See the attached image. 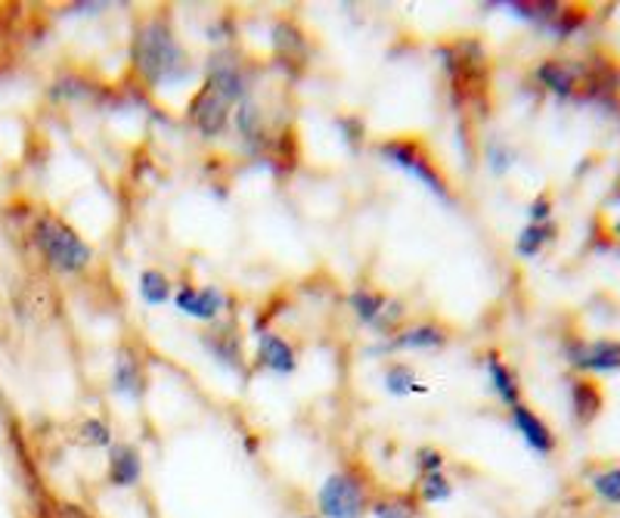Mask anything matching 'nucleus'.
Segmentation results:
<instances>
[{
  "mask_svg": "<svg viewBox=\"0 0 620 518\" xmlns=\"http://www.w3.org/2000/svg\"><path fill=\"white\" fill-rule=\"evenodd\" d=\"M131 60H134V72L149 87H181L193 72L183 44L178 41L171 22L161 13L137 25L134 44H131Z\"/></svg>",
  "mask_w": 620,
  "mask_h": 518,
  "instance_id": "nucleus-1",
  "label": "nucleus"
},
{
  "mask_svg": "<svg viewBox=\"0 0 620 518\" xmlns=\"http://www.w3.org/2000/svg\"><path fill=\"white\" fill-rule=\"evenodd\" d=\"M32 243L40 251V258L60 273H81L94 261V249L81 239V233H75V227H69L62 218L50 211L35 218Z\"/></svg>",
  "mask_w": 620,
  "mask_h": 518,
  "instance_id": "nucleus-2",
  "label": "nucleus"
},
{
  "mask_svg": "<svg viewBox=\"0 0 620 518\" xmlns=\"http://www.w3.org/2000/svg\"><path fill=\"white\" fill-rule=\"evenodd\" d=\"M379 156L385 162L398 165L401 171H406L410 177H416L422 187L431 189L438 196L440 202L453 206V193L447 187V177L440 174V168L435 165V159L425 152V146L413 137H394V140H381Z\"/></svg>",
  "mask_w": 620,
  "mask_h": 518,
  "instance_id": "nucleus-3",
  "label": "nucleus"
},
{
  "mask_svg": "<svg viewBox=\"0 0 620 518\" xmlns=\"http://www.w3.org/2000/svg\"><path fill=\"white\" fill-rule=\"evenodd\" d=\"M369 484L354 469L332 472L317 491L320 518H363L369 513Z\"/></svg>",
  "mask_w": 620,
  "mask_h": 518,
  "instance_id": "nucleus-4",
  "label": "nucleus"
},
{
  "mask_svg": "<svg viewBox=\"0 0 620 518\" xmlns=\"http://www.w3.org/2000/svg\"><path fill=\"white\" fill-rule=\"evenodd\" d=\"M440 63L447 69L450 82H453V94H457V97L462 94V103H469L475 94L484 90V82H487V57H484L478 41H457L440 47Z\"/></svg>",
  "mask_w": 620,
  "mask_h": 518,
  "instance_id": "nucleus-5",
  "label": "nucleus"
},
{
  "mask_svg": "<svg viewBox=\"0 0 620 518\" xmlns=\"http://www.w3.org/2000/svg\"><path fill=\"white\" fill-rule=\"evenodd\" d=\"M568 363L586 375H608L620 370V342L618 338H574L564 345Z\"/></svg>",
  "mask_w": 620,
  "mask_h": 518,
  "instance_id": "nucleus-6",
  "label": "nucleus"
},
{
  "mask_svg": "<svg viewBox=\"0 0 620 518\" xmlns=\"http://www.w3.org/2000/svg\"><path fill=\"white\" fill-rule=\"evenodd\" d=\"M230 100L220 94V90H215L211 84L205 82L196 90V97L190 100V122H193V127L199 131L202 137H220L223 131H227V125H230Z\"/></svg>",
  "mask_w": 620,
  "mask_h": 518,
  "instance_id": "nucleus-7",
  "label": "nucleus"
},
{
  "mask_svg": "<svg viewBox=\"0 0 620 518\" xmlns=\"http://www.w3.org/2000/svg\"><path fill=\"white\" fill-rule=\"evenodd\" d=\"M174 305L178 311L193 317V320H202V323H211L218 320L220 313L227 311V295L218 286H193V283H183L178 295H174Z\"/></svg>",
  "mask_w": 620,
  "mask_h": 518,
  "instance_id": "nucleus-8",
  "label": "nucleus"
},
{
  "mask_svg": "<svg viewBox=\"0 0 620 518\" xmlns=\"http://www.w3.org/2000/svg\"><path fill=\"white\" fill-rule=\"evenodd\" d=\"M509 416H512V425H515V432L521 435V441H524L534 454L537 456L556 454L559 437H556V432L549 429V422H546L540 414H534L527 404H519V407L509 410Z\"/></svg>",
  "mask_w": 620,
  "mask_h": 518,
  "instance_id": "nucleus-9",
  "label": "nucleus"
},
{
  "mask_svg": "<svg viewBox=\"0 0 620 518\" xmlns=\"http://www.w3.org/2000/svg\"><path fill=\"white\" fill-rule=\"evenodd\" d=\"M143 478V454L134 444H112L109 456H106V481L119 491L137 488Z\"/></svg>",
  "mask_w": 620,
  "mask_h": 518,
  "instance_id": "nucleus-10",
  "label": "nucleus"
},
{
  "mask_svg": "<svg viewBox=\"0 0 620 518\" xmlns=\"http://www.w3.org/2000/svg\"><path fill=\"white\" fill-rule=\"evenodd\" d=\"M260 370L273 375H292L299 370V357H295V348L277 335V332H260L258 338V354H255Z\"/></svg>",
  "mask_w": 620,
  "mask_h": 518,
  "instance_id": "nucleus-11",
  "label": "nucleus"
},
{
  "mask_svg": "<svg viewBox=\"0 0 620 518\" xmlns=\"http://www.w3.org/2000/svg\"><path fill=\"white\" fill-rule=\"evenodd\" d=\"M143 388H146V375H143L141 357L131 351V345H121L116 370H112V392L127 400H141Z\"/></svg>",
  "mask_w": 620,
  "mask_h": 518,
  "instance_id": "nucleus-12",
  "label": "nucleus"
},
{
  "mask_svg": "<svg viewBox=\"0 0 620 518\" xmlns=\"http://www.w3.org/2000/svg\"><path fill=\"white\" fill-rule=\"evenodd\" d=\"M601 404H605V397H601V388L593 379L581 375L571 382V414H574L578 425L596 422V416L601 414Z\"/></svg>",
  "mask_w": 620,
  "mask_h": 518,
  "instance_id": "nucleus-13",
  "label": "nucleus"
},
{
  "mask_svg": "<svg viewBox=\"0 0 620 518\" xmlns=\"http://www.w3.org/2000/svg\"><path fill=\"white\" fill-rule=\"evenodd\" d=\"M202 345H205L208 354H211L218 363H223V367H230V370H240L242 367V342L233 326H215V330H208L202 335Z\"/></svg>",
  "mask_w": 620,
  "mask_h": 518,
  "instance_id": "nucleus-14",
  "label": "nucleus"
},
{
  "mask_svg": "<svg viewBox=\"0 0 620 518\" xmlns=\"http://www.w3.org/2000/svg\"><path fill=\"white\" fill-rule=\"evenodd\" d=\"M484 367H487V379H490V388L497 392L502 404L512 410V407H519L521 404V385H519V375L512 373V367H506L502 363V357L497 351L487 354V360H484Z\"/></svg>",
  "mask_w": 620,
  "mask_h": 518,
  "instance_id": "nucleus-15",
  "label": "nucleus"
},
{
  "mask_svg": "<svg viewBox=\"0 0 620 518\" xmlns=\"http://www.w3.org/2000/svg\"><path fill=\"white\" fill-rule=\"evenodd\" d=\"M537 82L546 87V90H552L556 97L561 100H568V97H574V90H578V69L568 63H561V60H546V63L537 65Z\"/></svg>",
  "mask_w": 620,
  "mask_h": 518,
  "instance_id": "nucleus-16",
  "label": "nucleus"
},
{
  "mask_svg": "<svg viewBox=\"0 0 620 518\" xmlns=\"http://www.w3.org/2000/svg\"><path fill=\"white\" fill-rule=\"evenodd\" d=\"M450 338V332L438 326V323H416V326H406L394 338H391V348H425V351H435L443 348Z\"/></svg>",
  "mask_w": 620,
  "mask_h": 518,
  "instance_id": "nucleus-17",
  "label": "nucleus"
},
{
  "mask_svg": "<svg viewBox=\"0 0 620 518\" xmlns=\"http://www.w3.org/2000/svg\"><path fill=\"white\" fill-rule=\"evenodd\" d=\"M348 305L363 326H379L381 313L388 311V295H381L379 289H369V286H357L351 292Z\"/></svg>",
  "mask_w": 620,
  "mask_h": 518,
  "instance_id": "nucleus-18",
  "label": "nucleus"
},
{
  "mask_svg": "<svg viewBox=\"0 0 620 518\" xmlns=\"http://www.w3.org/2000/svg\"><path fill=\"white\" fill-rule=\"evenodd\" d=\"M416 513H420V499L413 494H391V497L369 503L373 518H416Z\"/></svg>",
  "mask_w": 620,
  "mask_h": 518,
  "instance_id": "nucleus-19",
  "label": "nucleus"
},
{
  "mask_svg": "<svg viewBox=\"0 0 620 518\" xmlns=\"http://www.w3.org/2000/svg\"><path fill=\"white\" fill-rule=\"evenodd\" d=\"M552 236H556V227L552 224H527V227L521 230L519 239H515V251H519L521 258H537L549 243H552Z\"/></svg>",
  "mask_w": 620,
  "mask_h": 518,
  "instance_id": "nucleus-20",
  "label": "nucleus"
},
{
  "mask_svg": "<svg viewBox=\"0 0 620 518\" xmlns=\"http://www.w3.org/2000/svg\"><path fill=\"white\" fill-rule=\"evenodd\" d=\"M385 388H388V394H394V397L428 392V385H422L420 379H416V373H413V367H406V363H391V367H388V373H385Z\"/></svg>",
  "mask_w": 620,
  "mask_h": 518,
  "instance_id": "nucleus-21",
  "label": "nucleus"
},
{
  "mask_svg": "<svg viewBox=\"0 0 620 518\" xmlns=\"http://www.w3.org/2000/svg\"><path fill=\"white\" fill-rule=\"evenodd\" d=\"M589 491L608 503V506H620V466H605V469H596L589 476Z\"/></svg>",
  "mask_w": 620,
  "mask_h": 518,
  "instance_id": "nucleus-22",
  "label": "nucleus"
},
{
  "mask_svg": "<svg viewBox=\"0 0 620 518\" xmlns=\"http://www.w3.org/2000/svg\"><path fill=\"white\" fill-rule=\"evenodd\" d=\"M141 298L149 308H159L171 298V280L161 270L149 268L141 273Z\"/></svg>",
  "mask_w": 620,
  "mask_h": 518,
  "instance_id": "nucleus-23",
  "label": "nucleus"
},
{
  "mask_svg": "<svg viewBox=\"0 0 620 518\" xmlns=\"http://www.w3.org/2000/svg\"><path fill=\"white\" fill-rule=\"evenodd\" d=\"M273 44H277L280 57H289V60L304 63V57H307V41H304V35H301L295 25L280 22V25L273 28Z\"/></svg>",
  "mask_w": 620,
  "mask_h": 518,
  "instance_id": "nucleus-24",
  "label": "nucleus"
},
{
  "mask_svg": "<svg viewBox=\"0 0 620 518\" xmlns=\"http://www.w3.org/2000/svg\"><path fill=\"white\" fill-rule=\"evenodd\" d=\"M453 497V481L443 476V472H431V476L420 478V488H416V499L428 503V506H438Z\"/></svg>",
  "mask_w": 620,
  "mask_h": 518,
  "instance_id": "nucleus-25",
  "label": "nucleus"
},
{
  "mask_svg": "<svg viewBox=\"0 0 620 518\" xmlns=\"http://www.w3.org/2000/svg\"><path fill=\"white\" fill-rule=\"evenodd\" d=\"M78 441L84 447H112V429H109V422L90 416L78 425Z\"/></svg>",
  "mask_w": 620,
  "mask_h": 518,
  "instance_id": "nucleus-26",
  "label": "nucleus"
},
{
  "mask_svg": "<svg viewBox=\"0 0 620 518\" xmlns=\"http://www.w3.org/2000/svg\"><path fill=\"white\" fill-rule=\"evenodd\" d=\"M416 469H420V476L443 472V451H438V447H420L416 451Z\"/></svg>",
  "mask_w": 620,
  "mask_h": 518,
  "instance_id": "nucleus-27",
  "label": "nucleus"
},
{
  "mask_svg": "<svg viewBox=\"0 0 620 518\" xmlns=\"http://www.w3.org/2000/svg\"><path fill=\"white\" fill-rule=\"evenodd\" d=\"M531 224H549V214H552V202H549V196H537L534 202H531Z\"/></svg>",
  "mask_w": 620,
  "mask_h": 518,
  "instance_id": "nucleus-28",
  "label": "nucleus"
},
{
  "mask_svg": "<svg viewBox=\"0 0 620 518\" xmlns=\"http://www.w3.org/2000/svg\"><path fill=\"white\" fill-rule=\"evenodd\" d=\"M53 516L57 518H97V516H90L87 509H81L78 503H60Z\"/></svg>",
  "mask_w": 620,
  "mask_h": 518,
  "instance_id": "nucleus-29",
  "label": "nucleus"
},
{
  "mask_svg": "<svg viewBox=\"0 0 620 518\" xmlns=\"http://www.w3.org/2000/svg\"><path fill=\"white\" fill-rule=\"evenodd\" d=\"M245 451H248V456L258 454V437H245Z\"/></svg>",
  "mask_w": 620,
  "mask_h": 518,
  "instance_id": "nucleus-30",
  "label": "nucleus"
},
{
  "mask_svg": "<svg viewBox=\"0 0 620 518\" xmlns=\"http://www.w3.org/2000/svg\"><path fill=\"white\" fill-rule=\"evenodd\" d=\"M299 518H320V516H299Z\"/></svg>",
  "mask_w": 620,
  "mask_h": 518,
  "instance_id": "nucleus-31",
  "label": "nucleus"
}]
</instances>
